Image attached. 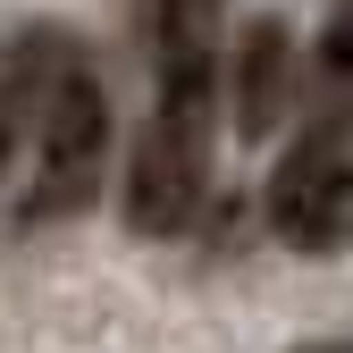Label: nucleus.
<instances>
[{
    "label": "nucleus",
    "instance_id": "f257e3e1",
    "mask_svg": "<svg viewBox=\"0 0 353 353\" xmlns=\"http://www.w3.org/2000/svg\"><path fill=\"white\" fill-rule=\"evenodd\" d=\"M219 152V51L152 68V118L126 152V228L143 244H176L210 202Z\"/></svg>",
    "mask_w": 353,
    "mask_h": 353
},
{
    "label": "nucleus",
    "instance_id": "f03ea898",
    "mask_svg": "<svg viewBox=\"0 0 353 353\" xmlns=\"http://www.w3.org/2000/svg\"><path fill=\"white\" fill-rule=\"evenodd\" d=\"M34 168H26V194H17V219L26 228H59L93 202L101 168H110V84L101 68L68 51V68L51 76V101L34 118Z\"/></svg>",
    "mask_w": 353,
    "mask_h": 353
},
{
    "label": "nucleus",
    "instance_id": "7ed1b4c3",
    "mask_svg": "<svg viewBox=\"0 0 353 353\" xmlns=\"http://www.w3.org/2000/svg\"><path fill=\"white\" fill-rule=\"evenodd\" d=\"M270 228L286 252L328 261L353 228V143H345V101L320 93V110L294 126V143L270 168Z\"/></svg>",
    "mask_w": 353,
    "mask_h": 353
},
{
    "label": "nucleus",
    "instance_id": "20e7f679",
    "mask_svg": "<svg viewBox=\"0 0 353 353\" xmlns=\"http://www.w3.org/2000/svg\"><path fill=\"white\" fill-rule=\"evenodd\" d=\"M219 101L236 110V135H244V143L278 135V126L294 118V101H303V42L286 34V17H252V26H244Z\"/></svg>",
    "mask_w": 353,
    "mask_h": 353
},
{
    "label": "nucleus",
    "instance_id": "39448f33",
    "mask_svg": "<svg viewBox=\"0 0 353 353\" xmlns=\"http://www.w3.org/2000/svg\"><path fill=\"white\" fill-rule=\"evenodd\" d=\"M76 34L68 26H26V34H0V185L17 176L26 143H34V118L51 101V76L68 68Z\"/></svg>",
    "mask_w": 353,
    "mask_h": 353
},
{
    "label": "nucleus",
    "instance_id": "423d86ee",
    "mask_svg": "<svg viewBox=\"0 0 353 353\" xmlns=\"http://www.w3.org/2000/svg\"><path fill=\"white\" fill-rule=\"evenodd\" d=\"M219 9L228 0H135V42L152 68H176V59H202L219 51Z\"/></svg>",
    "mask_w": 353,
    "mask_h": 353
},
{
    "label": "nucleus",
    "instance_id": "0eeeda50",
    "mask_svg": "<svg viewBox=\"0 0 353 353\" xmlns=\"http://www.w3.org/2000/svg\"><path fill=\"white\" fill-rule=\"evenodd\" d=\"M294 353H345V336H320V345H294Z\"/></svg>",
    "mask_w": 353,
    "mask_h": 353
}]
</instances>
